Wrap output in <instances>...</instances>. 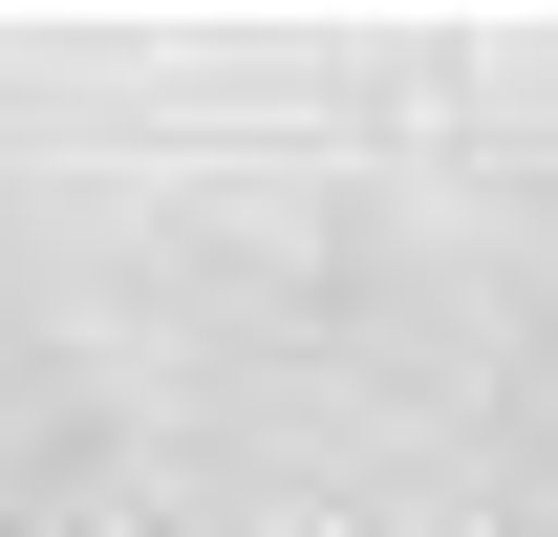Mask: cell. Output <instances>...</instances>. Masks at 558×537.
Instances as JSON below:
<instances>
[]
</instances>
